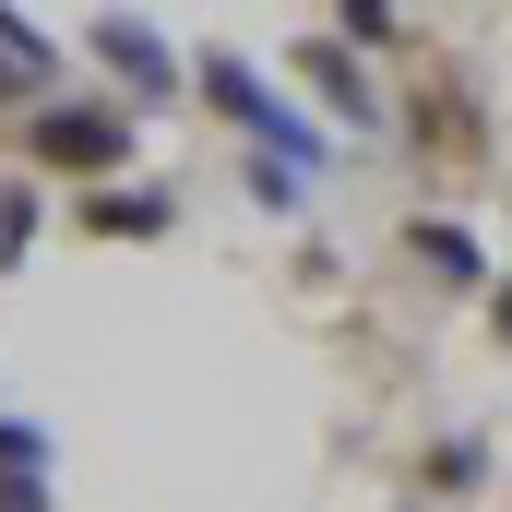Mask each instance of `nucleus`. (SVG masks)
<instances>
[{"mask_svg":"<svg viewBox=\"0 0 512 512\" xmlns=\"http://www.w3.org/2000/svg\"><path fill=\"white\" fill-rule=\"evenodd\" d=\"M24 155H36L48 179H72V191H84V179H120L131 167V108L120 96H36V108H24Z\"/></svg>","mask_w":512,"mask_h":512,"instance_id":"2","label":"nucleus"},{"mask_svg":"<svg viewBox=\"0 0 512 512\" xmlns=\"http://www.w3.org/2000/svg\"><path fill=\"white\" fill-rule=\"evenodd\" d=\"M298 84L322 96V131H393V96L370 84V60H358L346 36H310V48H298Z\"/></svg>","mask_w":512,"mask_h":512,"instance_id":"4","label":"nucleus"},{"mask_svg":"<svg viewBox=\"0 0 512 512\" xmlns=\"http://www.w3.org/2000/svg\"><path fill=\"white\" fill-rule=\"evenodd\" d=\"M36 96H48V84H36V72H12V60H0V108H36Z\"/></svg>","mask_w":512,"mask_h":512,"instance_id":"15","label":"nucleus"},{"mask_svg":"<svg viewBox=\"0 0 512 512\" xmlns=\"http://www.w3.org/2000/svg\"><path fill=\"white\" fill-rule=\"evenodd\" d=\"M36 227H48V191H36V179H0V274L36 251Z\"/></svg>","mask_w":512,"mask_h":512,"instance_id":"10","label":"nucleus"},{"mask_svg":"<svg viewBox=\"0 0 512 512\" xmlns=\"http://www.w3.org/2000/svg\"><path fill=\"white\" fill-rule=\"evenodd\" d=\"M72 227H84V239H120V251H143V239H179V191H155V179L72 191Z\"/></svg>","mask_w":512,"mask_h":512,"instance_id":"6","label":"nucleus"},{"mask_svg":"<svg viewBox=\"0 0 512 512\" xmlns=\"http://www.w3.org/2000/svg\"><path fill=\"white\" fill-rule=\"evenodd\" d=\"M477 322H489V346H501V358H512V274H501V286H489V298H477Z\"/></svg>","mask_w":512,"mask_h":512,"instance_id":"14","label":"nucleus"},{"mask_svg":"<svg viewBox=\"0 0 512 512\" xmlns=\"http://www.w3.org/2000/svg\"><path fill=\"white\" fill-rule=\"evenodd\" d=\"M84 48L108 60V84H120V108H131V120H143V108H179V96H191V60H179V48H167V36H155L143 12H96V24H84Z\"/></svg>","mask_w":512,"mask_h":512,"instance_id":"3","label":"nucleus"},{"mask_svg":"<svg viewBox=\"0 0 512 512\" xmlns=\"http://www.w3.org/2000/svg\"><path fill=\"white\" fill-rule=\"evenodd\" d=\"M251 203H262V215H310V167H286V155H251Z\"/></svg>","mask_w":512,"mask_h":512,"instance_id":"12","label":"nucleus"},{"mask_svg":"<svg viewBox=\"0 0 512 512\" xmlns=\"http://www.w3.org/2000/svg\"><path fill=\"white\" fill-rule=\"evenodd\" d=\"M0 60H12V72H36V84L60 72V48H48V36H36V24L12 12V0H0Z\"/></svg>","mask_w":512,"mask_h":512,"instance_id":"13","label":"nucleus"},{"mask_svg":"<svg viewBox=\"0 0 512 512\" xmlns=\"http://www.w3.org/2000/svg\"><path fill=\"white\" fill-rule=\"evenodd\" d=\"M405 251H417V274H429L441 298H489V286H501V262H489V239H477L465 215H405Z\"/></svg>","mask_w":512,"mask_h":512,"instance_id":"7","label":"nucleus"},{"mask_svg":"<svg viewBox=\"0 0 512 512\" xmlns=\"http://www.w3.org/2000/svg\"><path fill=\"white\" fill-rule=\"evenodd\" d=\"M334 36L370 60V48H393V36H405V0H334Z\"/></svg>","mask_w":512,"mask_h":512,"instance_id":"11","label":"nucleus"},{"mask_svg":"<svg viewBox=\"0 0 512 512\" xmlns=\"http://www.w3.org/2000/svg\"><path fill=\"white\" fill-rule=\"evenodd\" d=\"M489 477H501L489 429H441V441H417V453H405V501H429V512H465Z\"/></svg>","mask_w":512,"mask_h":512,"instance_id":"5","label":"nucleus"},{"mask_svg":"<svg viewBox=\"0 0 512 512\" xmlns=\"http://www.w3.org/2000/svg\"><path fill=\"white\" fill-rule=\"evenodd\" d=\"M417 143H429V155H477V143H489V120L465 108V84H429V96H417Z\"/></svg>","mask_w":512,"mask_h":512,"instance_id":"9","label":"nucleus"},{"mask_svg":"<svg viewBox=\"0 0 512 512\" xmlns=\"http://www.w3.org/2000/svg\"><path fill=\"white\" fill-rule=\"evenodd\" d=\"M0 512H60V489H48V429L36 417H0Z\"/></svg>","mask_w":512,"mask_h":512,"instance_id":"8","label":"nucleus"},{"mask_svg":"<svg viewBox=\"0 0 512 512\" xmlns=\"http://www.w3.org/2000/svg\"><path fill=\"white\" fill-rule=\"evenodd\" d=\"M393 512H429V501H393Z\"/></svg>","mask_w":512,"mask_h":512,"instance_id":"16","label":"nucleus"},{"mask_svg":"<svg viewBox=\"0 0 512 512\" xmlns=\"http://www.w3.org/2000/svg\"><path fill=\"white\" fill-rule=\"evenodd\" d=\"M191 96H203L215 120L239 131L251 155H286V167H310V179L334 167V131L310 120V108H298V96H286V84L262 72L251 48H191Z\"/></svg>","mask_w":512,"mask_h":512,"instance_id":"1","label":"nucleus"}]
</instances>
